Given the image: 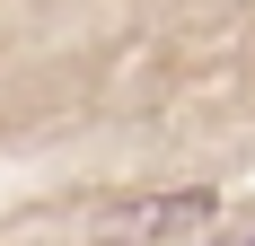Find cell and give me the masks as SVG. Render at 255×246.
<instances>
[{
    "label": "cell",
    "instance_id": "2",
    "mask_svg": "<svg viewBox=\"0 0 255 246\" xmlns=\"http://www.w3.org/2000/svg\"><path fill=\"white\" fill-rule=\"evenodd\" d=\"M247 246H255V238H247Z\"/></svg>",
    "mask_w": 255,
    "mask_h": 246
},
{
    "label": "cell",
    "instance_id": "1",
    "mask_svg": "<svg viewBox=\"0 0 255 246\" xmlns=\"http://www.w3.org/2000/svg\"><path fill=\"white\" fill-rule=\"evenodd\" d=\"M211 220H220V194H211V185H185V194L132 202V229H141V238H185V229H211Z\"/></svg>",
    "mask_w": 255,
    "mask_h": 246
}]
</instances>
